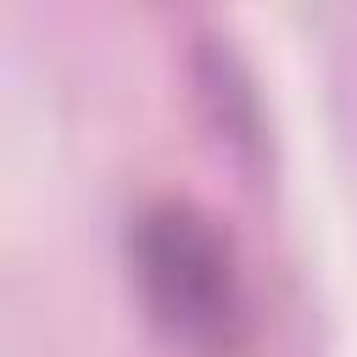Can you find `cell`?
<instances>
[{"instance_id":"6da1fadb","label":"cell","mask_w":357,"mask_h":357,"mask_svg":"<svg viewBox=\"0 0 357 357\" xmlns=\"http://www.w3.org/2000/svg\"><path fill=\"white\" fill-rule=\"evenodd\" d=\"M145 324L178 357H245L257 307L229 229L190 195H151L123 234Z\"/></svg>"}]
</instances>
